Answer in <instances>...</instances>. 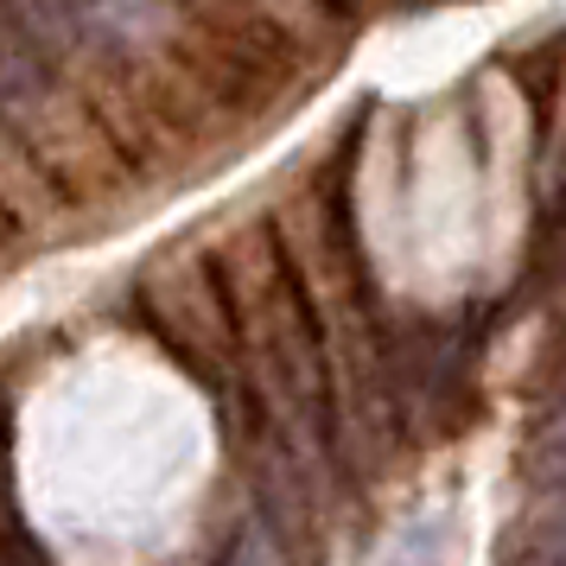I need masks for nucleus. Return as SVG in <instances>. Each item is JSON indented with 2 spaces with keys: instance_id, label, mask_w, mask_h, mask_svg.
Here are the masks:
<instances>
[{
  "instance_id": "nucleus-4",
  "label": "nucleus",
  "mask_w": 566,
  "mask_h": 566,
  "mask_svg": "<svg viewBox=\"0 0 566 566\" xmlns=\"http://www.w3.org/2000/svg\"><path fill=\"white\" fill-rule=\"evenodd\" d=\"M0 242H13V230H7V217H0Z\"/></svg>"
},
{
  "instance_id": "nucleus-3",
  "label": "nucleus",
  "mask_w": 566,
  "mask_h": 566,
  "mask_svg": "<svg viewBox=\"0 0 566 566\" xmlns=\"http://www.w3.org/2000/svg\"><path fill=\"white\" fill-rule=\"evenodd\" d=\"M0 217L7 230L27 235V242H45V235H64V198L52 191V179L32 166V154L13 140V128L0 122Z\"/></svg>"
},
{
  "instance_id": "nucleus-2",
  "label": "nucleus",
  "mask_w": 566,
  "mask_h": 566,
  "mask_svg": "<svg viewBox=\"0 0 566 566\" xmlns=\"http://www.w3.org/2000/svg\"><path fill=\"white\" fill-rule=\"evenodd\" d=\"M140 300L154 332L172 344V357L198 376V382L223 401V420L235 433H255V382H249V363H242V337H235V312L217 274V255H191L185 242L159 249L140 268Z\"/></svg>"
},
{
  "instance_id": "nucleus-1",
  "label": "nucleus",
  "mask_w": 566,
  "mask_h": 566,
  "mask_svg": "<svg viewBox=\"0 0 566 566\" xmlns=\"http://www.w3.org/2000/svg\"><path fill=\"white\" fill-rule=\"evenodd\" d=\"M0 122L13 128V140L27 147L32 166L64 198V210H77V217H103V210L115 217L140 191L128 159L96 128V115L64 83V71L39 52V39L13 13V0H0Z\"/></svg>"
}]
</instances>
